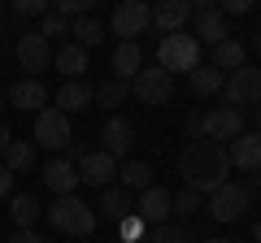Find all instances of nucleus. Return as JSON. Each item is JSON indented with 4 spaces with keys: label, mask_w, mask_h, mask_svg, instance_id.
I'll return each instance as SVG.
<instances>
[{
    "label": "nucleus",
    "mask_w": 261,
    "mask_h": 243,
    "mask_svg": "<svg viewBox=\"0 0 261 243\" xmlns=\"http://www.w3.org/2000/svg\"><path fill=\"white\" fill-rule=\"evenodd\" d=\"M148 243H187V226L183 222H161L148 230Z\"/></svg>",
    "instance_id": "obj_31"
},
{
    "label": "nucleus",
    "mask_w": 261,
    "mask_h": 243,
    "mask_svg": "<svg viewBox=\"0 0 261 243\" xmlns=\"http://www.w3.org/2000/svg\"><path fill=\"white\" fill-rule=\"evenodd\" d=\"M39 35L53 44V35H70V22L65 18H57V13H44V26H39Z\"/></svg>",
    "instance_id": "obj_35"
},
{
    "label": "nucleus",
    "mask_w": 261,
    "mask_h": 243,
    "mask_svg": "<svg viewBox=\"0 0 261 243\" xmlns=\"http://www.w3.org/2000/svg\"><path fill=\"white\" fill-rule=\"evenodd\" d=\"M200 208V191H192V187H183V191H174L170 196V213L178 217V222H187V217Z\"/></svg>",
    "instance_id": "obj_30"
},
{
    "label": "nucleus",
    "mask_w": 261,
    "mask_h": 243,
    "mask_svg": "<svg viewBox=\"0 0 261 243\" xmlns=\"http://www.w3.org/2000/svg\"><path fill=\"white\" fill-rule=\"evenodd\" d=\"M187 22H192V0H161L152 9V26L161 35H178V31H187Z\"/></svg>",
    "instance_id": "obj_17"
},
{
    "label": "nucleus",
    "mask_w": 261,
    "mask_h": 243,
    "mask_svg": "<svg viewBox=\"0 0 261 243\" xmlns=\"http://www.w3.org/2000/svg\"><path fill=\"white\" fill-rule=\"evenodd\" d=\"M13 13L18 18H44V13H53V5L48 0H13Z\"/></svg>",
    "instance_id": "obj_34"
},
{
    "label": "nucleus",
    "mask_w": 261,
    "mask_h": 243,
    "mask_svg": "<svg viewBox=\"0 0 261 243\" xmlns=\"http://www.w3.org/2000/svg\"><path fill=\"white\" fill-rule=\"evenodd\" d=\"M130 208H135V204H130V191H122V187H105L100 191V217H105V222L118 226Z\"/></svg>",
    "instance_id": "obj_25"
},
{
    "label": "nucleus",
    "mask_w": 261,
    "mask_h": 243,
    "mask_svg": "<svg viewBox=\"0 0 261 243\" xmlns=\"http://www.w3.org/2000/svg\"><path fill=\"white\" fill-rule=\"evenodd\" d=\"M144 70V52H140V44L130 39V44H118L113 48V78H122V83H130V78Z\"/></svg>",
    "instance_id": "obj_20"
},
{
    "label": "nucleus",
    "mask_w": 261,
    "mask_h": 243,
    "mask_svg": "<svg viewBox=\"0 0 261 243\" xmlns=\"http://www.w3.org/2000/svg\"><path fill=\"white\" fill-rule=\"evenodd\" d=\"M130 213L140 217L144 226H161V222H170V191L152 183L148 191H140V200H135V208H130Z\"/></svg>",
    "instance_id": "obj_14"
},
{
    "label": "nucleus",
    "mask_w": 261,
    "mask_h": 243,
    "mask_svg": "<svg viewBox=\"0 0 261 243\" xmlns=\"http://www.w3.org/2000/svg\"><path fill=\"white\" fill-rule=\"evenodd\" d=\"M252 113H257V131H261V104H257V109H252Z\"/></svg>",
    "instance_id": "obj_44"
},
{
    "label": "nucleus",
    "mask_w": 261,
    "mask_h": 243,
    "mask_svg": "<svg viewBox=\"0 0 261 243\" xmlns=\"http://www.w3.org/2000/svg\"><path fill=\"white\" fill-rule=\"evenodd\" d=\"M109 243H118V239H109Z\"/></svg>",
    "instance_id": "obj_49"
},
{
    "label": "nucleus",
    "mask_w": 261,
    "mask_h": 243,
    "mask_svg": "<svg viewBox=\"0 0 261 243\" xmlns=\"http://www.w3.org/2000/svg\"><path fill=\"white\" fill-rule=\"evenodd\" d=\"M35 157H39V148L31 139H13L9 148H5V157H0V165L9 169V174H27V169L35 165Z\"/></svg>",
    "instance_id": "obj_22"
},
{
    "label": "nucleus",
    "mask_w": 261,
    "mask_h": 243,
    "mask_svg": "<svg viewBox=\"0 0 261 243\" xmlns=\"http://www.w3.org/2000/svg\"><path fill=\"white\" fill-rule=\"evenodd\" d=\"M53 66L65 74V83H74V78H83V70H87V48H79V44H61L53 52Z\"/></svg>",
    "instance_id": "obj_21"
},
{
    "label": "nucleus",
    "mask_w": 261,
    "mask_h": 243,
    "mask_svg": "<svg viewBox=\"0 0 261 243\" xmlns=\"http://www.w3.org/2000/svg\"><path fill=\"white\" fill-rule=\"evenodd\" d=\"M5 104H13V109H22V113L48 109V87H44V78H18V83L9 87V100H5Z\"/></svg>",
    "instance_id": "obj_16"
},
{
    "label": "nucleus",
    "mask_w": 261,
    "mask_h": 243,
    "mask_svg": "<svg viewBox=\"0 0 261 243\" xmlns=\"http://www.w3.org/2000/svg\"><path fill=\"white\" fill-rule=\"evenodd\" d=\"M214 70H240V66H248V52H244V44L240 39H222V44L214 48V61H209Z\"/></svg>",
    "instance_id": "obj_28"
},
{
    "label": "nucleus",
    "mask_w": 261,
    "mask_h": 243,
    "mask_svg": "<svg viewBox=\"0 0 261 243\" xmlns=\"http://www.w3.org/2000/svg\"><path fill=\"white\" fill-rule=\"evenodd\" d=\"M44 187L57 191V196H74V191H79V165H74V161H65V157H53L44 165Z\"/></svg>",
    "instance_id": "obj_19"
},
{
    "label": "nucleus",
    "mask_w": 261,
    "mask_h": 243,
    "mask_svg": "<svg viewBox=\"0 0 261 243\" xmlns=\"http://www.w3.org/2000/svg\"><path fill=\"white\" fill-rule=\"evenodd\" d=\"M205 243H226V239H205Z\"/></svg>",
    "instance_id": "obj_46"
},
{
    "label": "nucleus",
    "mask_w": 261,
    "mask_h": 243,
    "mask_svg": "<svg viewBox=\"0 0 261 243\" xmlns=\"http://www.w3.org/2000/svg\"><path fill=\"white\" fill-rule=\"evenodd\" d=\"M9 143H13V131L5 126V122H0V157H5V148H9Z\"/></svg>",
    "instance_id": "obj_41"
},
{
    "label": "nucleus",
    "mask_w": 261,
    "mask_h": 243,
    "mask_svg": "<svg viewBox=\"0 0 261 243\" xmlns=\"http://www.w3.org/2000/svg\"><path fill=\"white\" fill-rule=\"evenodd\" d=\"M70 139H74V135H70V117H65L61 109L48 104V109L35 113V148H61L65 152Z\"/></svg>",
    "instance_id": "obj_10"
},
{
    "label": "nucleus",
    "mask_w": 261,
    "mask_h": 243,
    "mask_svg": "<svg viewBox=\"0 0 261 243\" xmlns=\"http://www.w3.org/2000/svg\"><path fill=\"white\" fill-rule=\"evenodd\" d=\"M183 135L187 139H205V109H196L183 117Z\"/></svg>",
    "instance_id": "obj_36"
},
{
    "label": "nucleus",
    "mask_w": 261,
    "mask_h": 243,
    "mask_svg": "<svg viewBox=\"0 0 261 243\" xmlns=\"http://www.w3.org/2000/svg\"><path fill=\"white\" fill-rule=\"evenodd\" d=\"M100 143H105V152H109L113 161H130V143H135V126H130L126 117H118L113 113L109 122H105V131H100Z\"/></svg>",
    "instance_id": "obj_13"
},
{
    "label": "nucleus",
    "mask_w": 261,
    "mask_h": 243,
    "mask_svg": "<svg viewBox=\"0 0 261 243\" xmlns=\"http://www.w3.org/2000/svg\"><path fill=\"white\" fill-rule=\"evenodd\" d=\"M9 187H13V174L0 165V200H9Z\"/></svg>",
    "instance_id": "obj_38"
},
{
    "label": "nucleus",
    "mask_w": 261,
    "mask_h": 243,
    "mask_svg": "<svg viewBox=\"0 0 261 243\" xmlns=\"http://www.w3.org/2000/svg\"><path fill=\"white\" fill-rule=\"evenodd\" d=\"M118 178H122V191H148V187H152L148 161H122V165H118Z\"/></svg>",
    "instance_id": "obj_26"
},
{
    "label": "nucleus",
    "mask_w": 261,
    "mask_h": 243,
    "mask_svg": "<svg viewBox=\"0 0 261 243\" xmlns=\"http://www.w3.org/2000/svg\"><path fill=\"white\" fill-rule=\"evenodd\" d=\"M252 243H261V222H257V226H252Z\"/></svg>",
    "instance_id": "obj_43"
},
{
    "label": "nucleus",
    "mask_w": 261,
    "mask_h": 243,
    "mask_svg": "<svg viewBox=\"0 0 261 243\" xmlns=\"http://www.w3.org/2000/svg\"><path fill=\"white\" fill-rule=\"evenodd\" d=\"M48 222L61 234H92L96 230V208L83 204L79 196H57L53 204H48Z\"/></svg>",
    "instance_id": "obj_3"
},
{
    "label": "nucleus",
    "mask_w": 261,
    "mask_h": 243,
    "mask_svg": "<svg viewBox=\"0 0 261 243\" xmlns=\"http://www.w3.org/2000/svg\"><path fill=\"white\" fill-rule=\"evenodd\" d=\"M218 13H222V18H231V13H248V0H222Z\"/></svg>",
    "instance_id": "obj_37"
},
{
    "label": "nucleus",
    "mask_w": 261,
    "mask_h": 243,
    "mask_svg": "<svg viewBox=\"0 0 261 243\" xmlns=\"http://www.w3.org/2000/svg\"><path fill=\"white\" fill-rule=\"evenodd\" d=\"M244 135V113L240 109H231V104H214V109H205V139H214V143H231V139H240Z\"/></svg>",
    "instance_id": "obj_11"
},
{
    "label": "nucleus",
    "mask_w": 261,
    "mask_h": 243,
    "mask_svg": "<svg viewBox=\"0 0 261 243\" xmlns=\"http://www.w3.org/2000/svg\"><path fill=\"white\" fill-rule=\"evenodd\" d=\"M113 178H118V161L109 157V152H83V161H79V183H87V187H113Z\"/></svg>",
    "instance_id": "obj_12"
},
{
    "label": "nucleus",
    "mask_w": 261,
    "mask_h": 243,
    "mask_svg": "<svg viewBox=\"0 0 261 243\" xmlns=\"http://www.w3.org/2000/svg\"><path fill=\"white\" fill-rule=\"evenodd\" d=\"M252 52H261V31H257V35H252Z\"/></svg>",
    "instance_id": "obj_42"
},
{
    "label": "nucleus",
    "mask_w": 261,
    "mask_h": 243,
    "mask_svg": "<svg viewBox=\"0 0 261 243\" xmlns=\"http://www.w3.org/2000/svg\"><path fill=\"white\" fill-rule=\"evenodd\" d=\"M252 204V196H248V187L244 183H222L218 191H209V217H214L218 226H231V222H240L244 217V208Z\"/></svg>",
    "instance_id": "obj_4"
},
{
    "label": "nucleus",
    "mask_w": 261,
    "mask_h": 243,
    "mask_svg": "<svg viewBox=\"0 0 261 243\" xmlns=\"http://www.w3.org/2000/svg\"><path fill=\"white\" fill-rule=\"evenodd\" d=\"M92 104H96V87L83 83V78H74V83H61V87H57V96H53V109H61L65 117H70V113L92 109Z\"/></svg>",
    "instance_id": "obj_15"
},
{
    "label": "nucleus",
    "mask_w": 261,
    "mask_h": 243,
    "mask_svg": "<svg viewBox=\"0 0 261 243\" xmlns=\"http://www.w3.org/2000/svg\"><path fill=\"white\" fill-rule=\"evenodd\" d=\"M130 96H135L140 104H148V109L170 104V96H174V78H170L161 66H144L140 74L130 78Z\"/></svg>",
    "instance_id": "obj_5"
},
{
    "label": "nucleus",
    "mask_w": 261,
    "mask_h": 243,
    "mask_svg": "<svg viewBox=\"0 0 261 243\" xmlns=\"http://www.w3.org/2000/svg\"><path fill=\"white\" fill-rule=\"evenodd\" d=\"M13 56H18V66L27 70V78H39L53 66V44H48L39 31H22L18 44H13Z\"/></svg>",
    "instance_id": "obj_9"
},
{
    "label": "nucleus",
    "mask_w": 261,
    "mask_h": 243,
    "mask_svg": "<svg viewBox=\"0 0 261 243\" xmlns=\"http://www.w3.org/2000/svg\"><path fill=\"white\" fill-rule=\"evenodd\" d=\"M244 187H248V196H261V169H252V174H248V183H244Z\"/></svg>",
    "instance_id": "obj_40"
},
{
    "label": "nucleus",
    "mask_w": 261,
    "mask_h": 243,
    "mask_svg": "<svg viewBox=\"0 0 261 243\" xmlns=\"http://www.w3.org/2000/svg\"><path fill=\"white\" fill-rule=\"evenodd\" d=\"M0 113H5V96H0Z\"/></svg>",
    "instance_id": "obj_47"
},
{
    "label": "nucleus",
    "mask_w": 261,
    "mask_h": 243,
    "mask_svg": "<svg viewBox=\"0 0 261 243\" xmlns=\"http://www.w3.org/2000/svg\"><path fill=\"white\" fill-rule=\"evenodd\" d=\"M192 39L196 44H209V48H218L222 39H231V26H226V18L218 13L214 0H196L192 5Z\"/></svg>",
    "instance_id": "obj_6"
},
{
    "label": "nucleus",
    "mask_w": 261,
    "mask_h": 243,
    "mask_svg": "<svg viewBox=\"0 0 261 243\" xmlns=\"http://www.w3.org/2000/svg\"><path fill=\"white\" fill-rule=\"evenodd\" d=\"M226 157H231V169H244V174L261 169V131H244L240 139H231Z\"/></svg>",
    "instance_id": "obj_18"
},
{
    "label": "nucleus",
    "mask_w": 261,
    "mask_h": 243,
    "mask_svg": "<svg viewBox=\"0 0 261 243\" xmlns=\"http://www.w3.org/2000/svg\"><path fill=\"white\" fill-rule=\"evenodd\" d=\"M222 83H226V74L222 70H214V66H196L192 74H187V87H192V96H218L222 92Z\"/></svg>",
    "instance_id": "obj_23"
},
{
    "label": "nucleus",
    "mask_w": 261,
    "mask_h": 243,
    "mask_svg": "<svg viewBox=\"0 0 261 243\" xmlns=\"http://www.w3.org/2000/svg\"><path fill=\"white\" fill-rule=\"evenodd\" d=\"M126 96H130V83H122V78H105V83L96 87V104H105V109L122 104Z\"/></svg>",
    "instance_id": "obj_29"
},
{
    "label": "nucleus",
    "mask_w": 261,
    "mask_h": 243,
    "mask_svg": "<svg viewBox=\"0 0 261 243\" xmlns=\"http://www.w3.org/2000/svg\"><path fill=\"white\" fill-rule=\"evenodd\" d=\"M152 26V9L144 5V0H122V5H113V18L105 31H113V35H122V44H130L135 35H144V31Z\"/></svg>",
    "instance_id": "obj_8"
},
{
    "label": "nucleus",
    "mask_w": 261,
    "mask_h": 243,
    "mask_svg": "<svg viewBox=\"0 0 261 243\" xmlns=\"http://www.w3.org/2000/svg\"><path fill=\"white\" fill-rule=\"evenodd\" d=\"M144 234H148V226H144L135 213H126V217L118 222V243H140Z\"/></svg>",
    "instance_id": "obj_32"
},
{
    "label": "nucleus",
    "mask_w": 261,
    "mask_h": 243,
    "mask_svg": "<svg viewBox=\"0 0 261 243\" xmlns=\"http://www.w3.org/2000/svg\"><path fill=\"white\" fill-rule=\"evenodd\" d=\"M0 26H5V9H0Z\"/></svg>",
    "instance_id": "obj_48"
},
{
    "label": "nucleus",
    "mask_w": 261,
    "mask_h": 243,
    "mask_svg": "<svg viewBox=\"0 0 261 243\" xmlns=\"http://www.w3.org/2000/svg\"><path fill=\"white\" fill-rule=\"evenodd\" d=\"M226 243H252V239H226Z\"/></svg>",
    "instance_id": "obj_45"
},
{
    "label": "nucleus",
    "mask_w": 261,
    "mask_h": 243,
    "mask_svg": "<svg viewBox=\"0 0 261 243\" xmlns=\"http://www.w3.org/2000/svg\"><path fill=\"white\" fill-rule=\"evenodd\" d=\"M222 96H226V104L231 109H257L261 104V70H252V66H240V70H231L226 74V83H222Z\"/></svg>",
    "instance_id": "obj_7"
},
{
    "label": "nucleus",
    "mask_w": 261,
    "mask_h": 243,
    "mask_svg": "<svg viewBox=\"0 0 261 243\" xmlns=\"http://www.w3.org/2000/svg\"><path fill=\"white\" fill-rule=\"evenodd\" d=\"M53 13H57V18H65V22H70V18H87V13H92V0H57V5H53Z\"/></svg>",
    "instance_id": "obj_33"
},
{
    "label": "nucleus",
    "mask_w": 261,
    "mask_h": 243,
    "mask_svg": "<svg viewBox=\"0 0 261 243\" xmlns=\"http://www.w3.org/2000/svg\"><path fill=\"white\" fill-rule=\"evenodd\" d=\"M157 66L166 70L170 78H174V74H192V70L200 66V44L192 39V31L161 35V44H157Z\"/></svg>",
    "instance_id": "obj_2"
},
{
    "label": "nucleus",
    "mask_w": 261,
    "mask_h": 243,
    "mask_svg": "<svg viewBox=\"0 0 261 243\" xmlns=\"http://www.w3.org/2000/svg\"><path fill=\"white\" fill-rule=\"evenodd\" d=\"M70 44H79V48H96V44H105V22L100 18H79V22H70Z\"/></svg>",
    "instance_id": "obj_27"
},
{
    "label": "nucleus",
    "mask_w": 261,
    "mask_h": 243,
    "mask_svg": "<svg viewBox=\"0 0 261 243\" xmlns=\"http://www.w3.org/2000/svg\"><path fill=\"white\" fill-rule=\"evenodd\" d=\"M9 243H44V239L35 230H18V234H9Z\"/></svg>",
    "instance_id": "obj_39"
},
{
    "label": "nucleus",
    "mask_w": 261,
    "mask_h": 243,
    "mask_svg": "<svg viewBox=\"0 0 261 243\" xmlns=\"http://www.w3.org/2000/svg\"><path fill=\"white\" fill-rule=\"evenodd\" d=\"M9 213H13V222H18V230H35V222H39V196H31V191H18V196L9 200Z\"/></svg>",
    "instance_id": "obj_24"
},
{
    "label": "nucleus",
    "mask_w": 261,
    "mask_h": 243,
    "mask_svg": "<svg viewBox=\"0 0 261 243\" xmlns=\"http://www.w3.org/2000/svg\"><path fill=\"white\" fill-rule=\"evenodd\" d=\"M178 174H183V187L209 196V191H218L222 183H231V157H226V148L214 143V139H192L183 148V157H178Z\"/></svg>",
    "instance_id": "obj_1"
}]
</instances>
